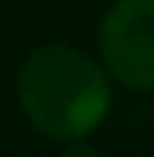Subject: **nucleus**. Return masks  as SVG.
Returning <instances> with one entry per match:
<instances>
[{"instance_id":"nucleus-1","label":"nucleus","mask_w":154,"mask_h":157,"mask_svg":"<svg viewBox=\"0 0 154 157\" xmlns=\"http://www.w3.org/2000/svg\"><path fill=\"white\" fill-rule=\"evenodd\" d=\"M16 96L32 128L52 141L87 138L113 103L103 61L61 42L29 52L16 74Z\"/></svg>"},{"instance_id":"nucleus-2","label":"nucleus","mask_w":154,"mask_h":157,"mask_svg":"<svg viewBox=\"0 0 154 157\" xmlns=\"http://www.w3.org/2000/svg\"><path fill=\"white\" fill-rule=\"evenodd\" d=\"M96 45L113 80L132 90H154V0H113Z\"/></svg>"}]
</instances>
